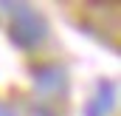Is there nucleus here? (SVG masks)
<instances>
[{"instance_id": "obj_1", "label": "nucleus", "mask_w": 121, "mask_h": 116, "mask_svg": "<svg viewBox=\"0 0 121 116\" xmlns=\"http://www.w3.org/2000/svg\"><path fill=\"white\" fill-rule=\"evenodd\" d=\"M42 31H45V26H42V20H39L34 11L20 9V11L14 14V23H11V37H14L23 48L37 45V43L42 40Z\"/></svg>"}, {"instance_id": "obj_2", "label": "nucleus", "mask_w": 121, "mask_h": 116, "mask_svg": "<svg viewBox=\"0 0 121 116\" xmlns=\"http://www.w3.org/2000/svg\"><path fill=\"white\" fill-rule=\"evenodd\" d=\"M0 116H11V111H6V108H0Z\"/></svg>"}]
</instances>
